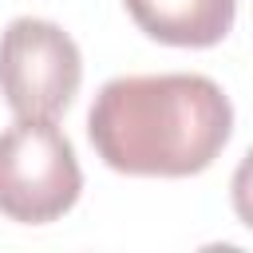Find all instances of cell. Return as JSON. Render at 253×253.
Segmentation results:
<instances>
[{
	"label": "cell",
	"mask_w": 253,
	"mask_h": 253,
	"mask_svg": "<svg viewBox=\"0 0 253 253\" xmlns=\"http://www.w3.org/2000/svg\"><path fill=\"white\" fill-rule=\"evenodd\" d=\"M95 154L134 178H190L233 134L229 95L210 75H119L87 111Z\"/></svg>",
	"instance_id": "obj_1"
},
{
	"label": "cell",
	"mask_w": 253,
	"mask_h": 253,
	"mask_svg": "<svg viewBox=\"0 0 253 253\" xmlns=\"http://www.w3.org/2000/svg\"><path fill=\"white\" fill-rule=\"evenodd\" d=\"M83 190L71 138L55 119H20L0 130V213L20 225L63 217Z\"/></svg>",
	"instance_id": "obj_2"
},
{
	"label": "cell",
	"mask_w": 253,
	"mask_h": 253,
	"mask_svg": "<svg viewBox=\"0 0 253 253\" xmlns=\"http://www.w3.org/2000/svg\"><path fill=\"white\" fill-rule=\"evenodd\" d=\"M83 83L75 40L40 16H16L0 32V95L20 119H59Z\"/></svg>",
	"instance_id": "obj_3"
},
{
	"label": "cell",
	"mask_w": 253,
	"mask_h": 253,
	"mask_svg": "<svg viewBox=\"0 0 253 253\" xmlns=\"http://www.w3.org/2000/svg\"><path fill=\"white\" fill-rule=\"evenodd\" d=\"M130 20L170 47H213L237 20V0H123Z\"/></svg>",
	"instance_id": "obj_4"
},
{
	"label": "cell",
	"mask_w": 253,
	"mask_h": 253,
	"mask_svg": "<svg viewBox=\"0 0 253 253\" xmlns=\"http://www.w3.org/2000/svg\"><path fill=\"white\" fill-rule=\"evenodd\" d=\"M229 198H233V213L241 217V225H249V229H253V146L245 150V158H241V162H237V170H233Z\"/></svg>",
	"instance_id": "obj_5"
}]
</instances>
